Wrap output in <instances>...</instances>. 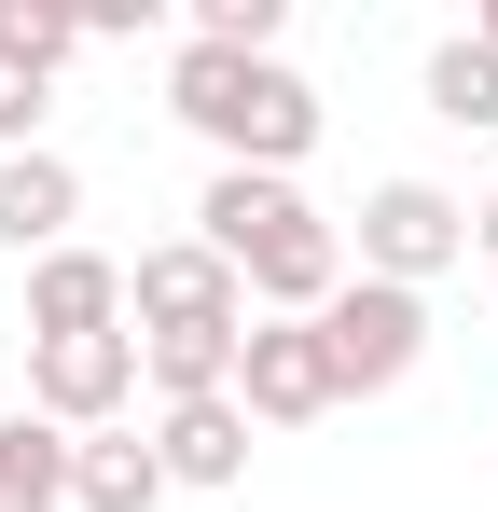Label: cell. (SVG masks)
I'll return each mask as SVG.
<instances>
[{
  "label": "cell",
  "instance_id": "1",
  "mask_svg": "<svg viewBox=\"0 0 498 512\" xmlns=\"http://www.w3.org/2000/svg\"><path fill=\"white\" fill-rule=\"evenodd\" d=\"M166 111L222 153V167H263L291 180L305 153H319V84L291 70V56H236V42H180L166 56Z\"/></svg>",
  "mask_w": 498,
  "mask_h": 512
},
{
  "label": "cell",
  "instance_id": "2",
  "mask_svg": "<svg viewBox=\"0 0 498 512\" xmlns=\"http://www.w3.org/2000/svg\"><path fill=\"white\" fill-rule=\"evenodd\" d=\"M194 236L236 263L249 291L277 305V319H319L332 291H346V222H319L291 180H263V167H208V194H194Z\"/></svg>",
  "mask_w": 498,
  "mask_h": 512
},
{
  "label": "cell",
  "instance_id": "3",
  "mask_svg": "<svg viewBox=\"0 0 498 512\" xmlns=\"http://www.w3.org/2000/svg\"><path fill=\"white\" fill-rule=\"evenodd\" d=\"M319 360H332V402H388L415 360H429V291L346 277V291L319 305Z\"/></svg>",
  "mask_w": 498,
  "mask_h": 512
},
{
  "label": "cell",
  "instance_id": "4",
  "mask_svg": "<svg viewBox=\"0 0 498 512\" xmlns=\"http://www.w3.org/2000/svg\"><path fill=\"white\" fill-rule=\"evenodd\" d=\"M443 263H471V208H457L443 180H374V194H360V236H346V277L429 291Z\"/></svg>",
  "mask_w": 498,
  "mask_h": 512
},
{
  "label": "cell",
  "instance_id": "5",
  "mask_svg": "<svg viewBox=\"0 0 498 512\" xmlns=\"http://www.w3.org/2000/svg\"><path fill=\"white\" fill-rule=\"evenodd\" d=\"M125 319H139V346L153 333H249V277L208 236H166V250L125 263Z\"/></svg>",
  "mask_w": 498,
  "mask_h": 512
},
{
  "label": "cell",
  "instance_id": "6",
  "mask_svg": "<svg viewBox=\"0 0 498 512\" xmlns=\"http://www.w3.org/2000/svg\"><path fill=\"white\" fill-rule=\"evenodd\" d=\"M139 402V333H70V346H28V416L97 443V429H125Z\"/></svg>",
  "mask_w": 498,
  "mask_h": 512
},
{
  "label": "cell",
  "instance_id": "7",
  "mask_svg": "<svg viewBox=\"0 0 498 512\" xmlns=\"http://www.w3.org/2000/svg\"><path fill=\"white\" fill-rule=\"evenodd\" d=\"M236 416H249V429H305V416H332L319 319H249V346H236Z\"/></svg>",
  "mask_w": 498,
  "mask_h": 512
},
{
  "label": "cell",
  "instance_id": "8",
  "mask_svg": "<svg viewBox=\"0 0 498 512\" xmlns=\"http://www.w3.org/2000/svg\"><path fill=\"white\" fill-rule=\"evenodd\" d=\"M70 222H83L70 153H0V250H14V263H56Z\"/></svg>",
  "mask_w": 498,
  "mask_h": 512
},
{
  "label": "cell",
  "instance_id": "9",
  "mask_svg": "<svg viewBox=\"0 0 498 512\" xmlns=\"http://www.w3.org/2000/svg\"><path fill=\"white\" fill-rule=\"evenodd\" d=\"M70 333H125V263H97V250L28 263V346H70Z\"/></svg>",
  "mask_w": 498,
  "mask_h": 512
},
{
  "label": "cell",
  "instance_id": "10",
  "mask_svg": "<svg viewBox=\"0 0 498 512\" xmlns=\"http://www.w3.org/2000/svg\"><path fill=\"white\" fill-rule=\"evenodd\" d=\"M153 457H166V485H236V471H249L236 388H222V402H166V416H153Z\"/></svg>",
  "mask_w": 498,
  "mask_h": 512
},
{
  "label": "cell",
  "instance_id": "11",
  "mask_svg": "<svg viewBox=\"0 0 498 512\" xmlns=\"http://www.w3.org/2000/svg\"><path fill=\"white\" fill-rule=\"evenodd\" d=\"M153 499H166V457L139 443V429L70 443V512H153Z\"/></svg>",
  "mask_w": 498,
  "mask_h": 512
},
{
  "label": "cell",
  "instance_id": "12",
  "mask_svg": "<svg viewBox=\"0 0 498 512\" xmlns=\"http://www.w3.org/2000/svg\"><path fill=\"white\" fill-rule=\"evenodd\" d=\"M0 512H70V429L0 416Z\"/></svg>",
  "mask_w": 498,
  "mask_h": 512
},
{
  "label": "cell",
  "instance_id": "13",
  "mask_svg": "<svg viewBox=\"0 0 498 512\" xmlns=\"http://www.w3.org/2000/svg\"><path fill=\"white\" fill-rule=\"evenodd\" d=\"M429 111H443V125H498V56L471 42V28L429 56Z\"/></svg>",
  "mask_w": 498,
  "mask_h": 512
},
{
  "label": "cell",
  "instance_id": "14",
  "mask_svg": "<svg viewBox=\"0 0 498 512\" xmlns=\"http://www.w3.org/2000/svg\"><path fill=\"white\" fill-rule=\"evenodd\" d=\"M0 56L56 84V70H70V56H83V14H56V0H0Z\"/></svg>",
  "mask_w": 498,
  "mask_h": 512
},
{
  "label": "cell",
  "instance_id": "15",
  "mask_svg": "<svg viewBox=\"0 0 498 512\" xmlns=\"http://www.w3.org/2000/svg\"><path fill=\"white\" fill-rule=\"evenodd\" d=\"M42 70H14V56H0V153H42V139H28V125H42Z\"/></svg>",
  "mask_w": 498,
  "mask_h": 512
},
{
  "label": "cell",
  "instance_id": "16",
  "mask_svg": "<svg viewBox=\"0 0 498 512\" xmlns=\"http://www.w3.org/2000/svg\"><path fill=\"white\" fill-rule=\"evenodd\" d=\"M471 250H498V194H485V208H471Z\"/></svg>",
  "mask_w": 498,
  "mask_h": 512
},
{
  "label": "cell",
  "instance_id": "17",
  "mask_svg": "<svg viewBox=\"0 0 498 512\" xmlns=\"http://www.w3.org/2000/svg\"><path fill=\"white\" fill-rule=\"evenodd\" d=\"M471 42H485V56H498V0H485V14H471Z\"/></svg>",
  "mask_w": 498,
  "mask_h": 512
}]
</instances>
